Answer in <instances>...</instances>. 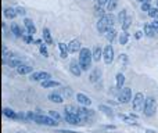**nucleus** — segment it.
Masks as SVG:
<instances>
[{
    "instance_id": "obj_9",
    "label": "nucleus",
    "mask_w": 158,
    "mask_h": 133,
    "mask_svg": "<svg viewBox=\"0 0 158 133\" xmlns=\"http://www.w3.org/2000/svg\"><path fill=\"white\" fill-rule=\"evenodd\" d=\"M96 28H97V32L100 33V35H106V32L110 29L108 24H107L103 18H98L97 24H96ZM112 28H114V27H112Z\"/></svg>"
},
{
    "instance_id": "obj_41",
    "label": "nucleus",
    "mask_w": 158,
    "mask_h": 133,
    "mask_svg": "<svg viewBox=\"0 0 158 133\" xmlns=\"http://www.w3.org/2000/svg\"><path fill=\"white\" fill-rule=\"evenodd\" d=\"M35 115L36 114H33V112H27V121H33L35 119Z\"/></svg>"
},
{
    "instance_id": "obj_22",
    "label": "nucleus",
    "mask_w": 158,
    "mask_h": 133,
    "mask_svg": "<svg viewBox=\"0 0 158 133\" xmlns=\"http://www.w3.org/2000/svg\"><path fill=\"white\" fill-rule=\"evenodd\" d=\"M40 85H42V87H44V89H52V87H58V86H60V82L49 79V81L40 82Z\"/></svg>"
},
{
    "instance_id": "obj_31",
    "label": "nucleus",
    "mask_w": 158,
    "mask_h": 133,
    "mask_svg": "<svg viewBox=\"0 0 158 133\" xmlns=\"http://www.w3.org/2000/svg\"><path fill=\"white\" fill-rule=\"evenodd\" d=\"M94 14H96V17H97V18H101V17L104 15V14H106V11H104V8L103 7H100V6H97L96 4L94 6Z\"/></svg>"
},
{
    "instance_id": "obj_50",
    "label": "nucleus",
    "mask_w": 158,
    "mask_h": 133,
    "mask_svg": "<svg viewBox=\"0 0 158 133\" xmlns=\"http://www.w3.org/2000/svg\"><path fill=\"white\" fill-rule=\"evenodd\" d=\"M147 133H154L153 131H147Z\"/></svg>"
},
{
    "instance_id": "obj_6",
    "label": "nucleus",
    "mask_w": 158,
    "mask_h": 133,
    "mask_svg": "<svg viewBox=\"0 0 158 133\" xmlns=\"http://www.w3.org/2000/svg\"><path fill=\"white\" fill-rule=\"evenodd\" d=\"M118 103L122 104H128L129 101H132V90L131 87H122L118 93Z\"/></svg>"
},
{
    "instance_id": "obj_26",
    "label": "nucleus",
    "mask_w": 158,
    "mask_h": 133,
    "mask_svg": "<svg viewBox=\"0 0 158 133\" xmlns=\"http://www.w3.org/2000/svg\"><path fill=\"white\" fill-rule=\"evenodd\" d=\"M3 114H4V117L10 118V119L17 121V112L14 111V110H11V108H4V110H3Z\"/></svg>"
},
{
    "instance_id": "obj_7",
    "label": "nucleus",
    "mask_w": 158,
    "mask_h": 133,
    "mask_svg": "<svg viewBox=\"0 0 158 133\" xmlns=\"http://www.w3.org/2000/svg\"><path fill=\"white\" fill-rule=\"evenodd\" d=\"M29 79L32 82H43L52 79V75L49 72H44V71H33L29 75Z\"/></svg>"
},
{
    "instance_id": "obj_45",
    "label": "nucleus",
    "mask_w": 158,
    "mask_h": 133,
    "mask_svg": "<svg viewBox=\"0 0 158 133\" xmlns=\"http://www.w3.org/2000/svg\"><path fill=\"white\" fill-rule=\"evenodd\" d=\"M60 56L61 58H67L68 57V52H60Z\"/></svg>"
},
{
    "instance_id": "obj_14",
    "label": "nucleus",
    "mask_w": 158,
    "mask_h": 133,
    "mask_svg": "<svg viewBox=\"0 0 158 133\" xmlns=\"http://www.w3.org/2000/svg\"><path fill=\"white\" fill-rule=\"evenodd\" d=\"M24 25H25V28H27L28 35L35 36V33H36V27L33 25V21H32V19L25 18V19H24Z\"/></svg>"
},
{
    "instance_id": "obj_1",
    "label": "nucleus",
    "mask_w": 158,
    "mask_h": 133,
    "mask_svg": "<svg viewBox=\"0 0 158 133\" xmlns=\"http://www.w3.org/2000/svg\"><path fill=\"white\" fill-rule=\"evenodd\" d=\"M93 57H92V50H89L87 47H82L79 50V57H78V64L82 68V71H89V68L92 67Z\"/></svg>"
},
{
    "instance_id": "obj_48",
    "label": "nucleus",
    "mask_w": 158,
    "mask_h": 133,
    "mask_svg": "<svg viewBox=\"0 0 158 133\" xmlns=\"http://www.w3.org/2000/svg\"><path fill=\"white\" fill-rule=\"evenodd\" d=\"M151 2H153V0H143V3H150V4H151Z\"/></svg>"
},
{
    "instance_id": "obj_29",
    "label": "nucleus",
    "mask_w": 158,
    "mask_h": 133,
    "mask_svg": "<svg viewBox=\"0 0 158 133\" xmlns=\"http://www.w3.org/2000/svg\"><path fill=\"white\" fill-rule=\"evenodd\" d=\"M126 17H128V13H126V10H121L119 13H118V17H117L118 22H119V24H122V22L126 19Z\"/></svg>"
},
{
    "instance_id": "obj_5",
    "label": "nucleus",
    "mask_w": 158,
    "mask_h": 133,
    "mask_svg": "<svg viewBox=\"0 0 158 133\" xmlns=\"http://www.w3.org/2000/svg\"><path fill=\"white\" fill-rule=\"evenodd\" d=\"M144 94L142 92H137L133 96V100H132V110L135 112H140L143 111V106H144Z\"/></svg>"
},
{
    "instance_id": "obj_34",
    "label": "nucleus",
    "mask_w": 158,
    "mask_h": 133,
    "mask_svg": "<svg viewBox=\"0 0 158 133\" xmlns=\"http://www.w3.org/2000/svg\"><path fill=\"white\" fill-rule=\"evenodd\" d=\"M39 52H40V54L43 56V57H49V50L44 46V43H42L40 46H39Z\"/></svg>"
},
{
    "instance_id": "obj_17",
    "label": "nucleus",
    "mask_w": 158,
    "mask_h": 133,
    "mask_svg": "<svg viewBox=\"0 0 158 133\" xmlns=\"http://www.w3.org/2000/svg\"><path fill=\"white\" fill-rule=\"evenodd\" d=\"M47 98H49L52 103H56V104H61L64 101L63 96H61L60 92H52L49 96H47Z\"/></svg>"
},
{
    "instance_id": "obj_15",
    "label": "nucleus",
    "mask_w": 158,
    "mask_h": 133,
    "mask_svg": "<svg viewBox=\"0 0 158 133\" xmlns=\"http://www.w3.org/2000/svg\"><path fill=\"white\" fill-rule=\"evenodd\" d=\"M143 32H144L146 36L148 38H158V31H156L151 24H144V28H143Z\"/></svg>"
},
{
    "instance_id": "obj_8",
    "label": "nucleus",
    "mask_w": 158,
    "mask_h": 133,
    "mask_svg": "<svg viewBox=\"0 0 158 133\" xmlns=\"http://www.w3.org/2000/svg\"><path fill=\"white\" fill-rule=\"evenodd\" d=\"M103 60L107 65H110L114 61V47L111 44H107L103 49Z\"/></svg>"
},
{
    "instance_id": "obj_47",
    "label": "nucleus",
    "mask_w": 158,
    "mask_h": 133,
    "mask_svg": "<svg viewBox=\"0 0 158 133\" xmlns=\"http://www.w3.org/2000/svg\"><path fill=\"white\" fill-rule=\"evenodd\" d=\"M106 129H115V126L114 125H111V126L108 125V126H106Z\"/></svg>"
},
{
    "instance_id": "obj_40",
    "label": "nucleus",
    "mask_w": 158,
    "mask_h": 133,
    "mask_svg": "<svg viewBox=\"0 0 158 133\" xmlns=\"http://www.w3.org/2000/svg\"><path fill=\"white\" fill-rule=\"evenodd\" d=\"M61 92L64 93V94H67V96H71L72 94V90L69 89V87H63V90Z\"/></svg>"
},
{
    "instance_id": "obj_18",
    "label": "nucleus",
    "mask_w": 158,
    "mask_h": 133,
    "mask_svg": "<svg viewBox=\"0 0 158 133\" xmlns=\"http://www.w3.org/2000/svg\"><path fill=\"white\" fill-rule=\"evenodd\" d=\"M25 61H24V58H19V57H17V56H11L10 57V60L7 61V64L10 65L11 68H17V67H19L21 64H24Z\"/></svg>"
},
{
    "instance_id": "obj_37",
    "label": "nucleus",
    "mask_w": 158,
    "mask_h": 133,
    "mask_svg": "<svg viewBox=\"0 0 158 133\" xmlns=\"http://www.w3.org/2000/svg\"><path fill=\"white\" fill-rule=\"evenodd\" d=\"M140 8H142V11H146V13H148V10L151 8V4H150V3H142Z\"/></svg>"
},
{
    "instance_id": "obj_36",
    "label": "nucleus",
    "mask_w": 158,
    "mask_h": 133,
    "mask_svg": "<svg viewBox=\"0 0 158 133\" xmlns=\"http://www.w3.org/2000/svg\"><path fill=\"white\" fill-rule=\"evenodd\" d=\"M15 11H17V15H22V17H24L25 14H27L25 8H24V7H21V6H17V7H15Z\"/></svg>"
},
{
    "instance_id": "obj_30",
    "label": "nucleus",
    "mask_w": 158,
    "mask_h": 133,
    "mask_svg": "<svg viewBox=\"0 0 158 133\" xmlns=\"http://www.w3.org/2000/svg\"><path fill=\"white\" fill-rule=\"evenodd\" d=\"M148 17L153 19H157L158 18V7H151L150 10H148Z\"/></svg>"
},
{
    "instance_id": "obj_24",
    "label": "nucleus",
    "mask_w": 158,
    "mask_h": 133,
    "mask_svg": "<svg viewBox=\"0 0 158 133\" xmlns=\"http://www.w3.org/2000/svg\"><path fill=\"white\" fill-rule=\"evenodd\" d=\"M115 81H117V89L121 90L123 87V85H125V75H123L122 72L117 73V76H115Z\"/></svg>"
},
{
    "instance_id": "obj_25",
    "label": "nucleus",
    "mask_w": 158,
    "mask_h": 133,
    "mask_svg": "<svg viewBox=\"0 0 158 133\" xmlns=\"http://www.w3.org/2000/svg\"><path fill=\"white\" fill-rule=\"evenodd\" d=\"M117 35H118V33H117V31H115L114 28H110V29L106 32V38H107V40H108L110 43H112V42L115 40Z\"/></svg>"
},
{
    "instance_id": "obj_39",
    "label": "nucleus",
    "mask_w": 158,
    "mask_h": 133,
    "mask_svg": "<svg viewBox=\"0 0 158 133\" xmlns=\"http://www.w3.org/2000/svg\"><path fill=\"white\" fill-rule=\"evenodd\" d=\"M58 49H60V52H68V50H67V44L63 43V42L58 43Z\"/></svg>"
},
{
    "instance_id": "obj_19",
    "label": "nucleus",
    "mask_w": 158,
    "mask_h": 133,
    "mask_svg": "<svg viewBox=\"0 0 158 133\" xmlns=\"http://www.w3.org/2000/svg\"><path fill=\"white\" fill-rule=\"evenodd\" d=\"M42 39L44 40V44H53V38H52V33H50L49 28H43V35H42Z\"/></svg>"
},
{
    "instance_id": "obj_44",
    "label": "nucleus",
    "mask_w": 158,
    "mask_h": 133,
    "mask_svg": "<svg viewBox=\"0 0 158 133\" xmlns=\"http://www.w3.org/2000/svg\"><path fill=\"white\" fill-rule=\"evenodd\" d=\"M142 36H143V32H142V31H137V32L135 33V38H136V39H140Z\"/></svg>"
},
{
    "instance_id": "obj_3",
    "label": "nucleus",
    "mask_w": 158,
    "mask_h": 133,
    "mask_svg": "<svg viewBox=\"0 0 158 133\" xmlns=\"http://www.w3.org/2000/svg\"><path fill=\"white\" fill-rule=\"evenodd\" d=\"M64 119L67 121V123H69V125H74V126L82 125V123L85 122V121L82 119V117L79 115L78 108L75 110V111H65V110H64Z\"/></svg>"
},
{
    "instance_id": "obj_20",
    "label": "nucleus",
    "mask_w": 158,
    "mask_h": 133,
    "mask_svg": "<svg viewBox=\"0 0 158 133\" xmlns=\"http://www.w3.org/2000/svg\"><path fill=\"white\" fill-rule=\"evenodd\" d=\"M3 14H4V17L7 19H14L17 17V11L14 7H6L4 11H3Z\"/></svg>"
},
{
    "instance_id": "obj_28",
    "label": "nucleus",
    "mask_w": 158,
    "mask_h": 133,
    "mask_svg": "<svg viewBox=\"0 0 158 133\" xmlns=\"http://www.w3.org/2000/svg\"><path fill=\"white\" fill-rule=\"evenodd\" d=\"M100 75H101L100 69H94L92 73H90V78H89V81L94 83V82H97V81H98V78H100Z\"/></svg>"
},
{
    "instance_id": "obj_23",
    "label": "nucleus",
    "mask_w": 158,
    "mask_h": 133,
    "mask_svg": "<svg viewBox=\"0 0 158 133\" xmlns=\"http://www.w3.org/2000/svg\"><path fill=\"white\" fill-rule=\"evenodd\" d=\"M129 38H131V35H129L128 31H122V33H119V38H118V40H119V44H122V46L128 44Z\"/></svg>"
},
{
    "instance_id": "obj_21",
    "label": "nucleus",
    "mask_w": 158,
    "mask_h": 133,
    "mask_svg": "<svg viewBox=\"0 0 158 133\" xmlns=\"http://www.w3.org/2000/svg\"><path fill=\"white\" fill-rule=\"evenodd\" d=\"M10 29H11V33H13L15 38H22V35H24V33H22V29L19 28V25H17L15 22H13V24L10 25Z\"/></svg>"
},
{
    "instance_id": "obj_2",
    "label": "nucleus",
    "mask_w": 158,
    "mask_h": 133,
    "mask_svg": "<svg viewBox=\"0 0 158 133\" xmlns=\"http://www.w3.org/2000/svg\"><path fill=\"white\" fill-rule=\"evenodd\" d=\"M157 108H158V104H157V98L154 96H147L144 98V106H143V114L144 117L151 118L157 114Z\"/></svg>"
},
{
    "instance_id": "obj_13",
    "label": "nucleus",
    "mask_w": 158,
    "mask_h": 133,
    "mask_svg": "<svg viewBox=\"0 0 158 133\" xmlns=\"http://www.w3.org/2000/svg\"><path fill=\"white\" fill-rule=\"evenodd\" d=\"M69 72H71L75 78H79V76L82 75V72H83V71H82V68L79 67L78 61H72V63L69 64Z\"/></svg>"
},
{
    "instance_id": "obj_43",
    "label": "nucleus",
    "mask_w": 158,
    "mask_h": 133,
    "mask_svg": "<svg viewBox=\"0 0 158 133\" xmlns=\"http://www.w3.org/2000/svg\"><path fill=\"white\" fill-rule=\"evenodd\" d=\"M151 27H153L156 31H158V21H157V19H154V21L151 22Z\"/></svg>"
},
{
    "instance_id": "obj_51",
    "label": "nucleus",
    "mask_w": 158,
    "mask_h": 133,
    "mask_svg": "<svg viewBox=\"0 0 158 133\" xmlns=\"http://www.w3.org/2000/svg\"><path fill=\"white\" fill-rule=\"evenodd\" d=\"M157 7H158V0H157Z\"/></svg>"
},
{
    "instance_id": "obj_52",
    "label": "nucleus",
    "mask_w": 158,
    "mask_h": 133,
    "mask_svg": "<svg viewBox=\"0 0 158 133\" xmlns=\"http://www.w3.org/2000/svg\"><path fill=\"white\" fill-rule=\"evenodd\" d=\"M157 21H158V18H157Z\"/></svg>"
},
{
    "instance_id": "obj_11",
    "label": "nucleus",
    "mask_w": 158,
    "mask_h": 133,
    "mask_svg": "<svg viewBox=\"0 0 158 133\" xmlns=\"http://www.w3.org/2000/svg\"><path fill=\"white\" fill-rule=\"evenodd\" d=\"M17 72L19 73V75H31V73L33 72V67L29 65V64H21L19 67H17Z\"/></svg>"
},
{
    "instance_id": "obj_4",
    "label": "nucleus",
    "mask_w": 158,
    "mask_h": 133,
    "mask_svg": "<svg viewBox=\"0 0 158 133\" xmlns=\"http://www.w3.org/2000/svg\"><path fill=\"white\" fill-rule=\"evenodd\" d=\"M35 121L36 123H39V125H44V126H52V128H56V126L58 125V121L53 119L52 117H49V115H42V114H36L35 115Z\"/></svg>"
},
{
    "instance_id": "obj_16",
    "label": "nucleus",
    "mask_w": 158,
    "mask_h": 133,
    "mask_svg": "<svg viewBox=\"0 0 158 133\" xmlns=\"http://www.w3.org/2000/svg\"><path fill=\"white\" fill-rule=\"evenodd\" d=\"M92 57H93V61H96V63H98L103 58V49L98 44H96L94 49L92 50Z\"/></svg>"
},
{
    "instance_id": "obj_35",
    "label": "nucleus",
    "mask_w": 158,
    "mask_h": 133,
    "mask_svg": "<svg viewBox=\"0 0 158 133\" xmlns=\"http://www.w3.org/2000/svg\"><path fill=\"white\" fill-rule=\"evenodd\" d=\"M49 117H52L53 119H56V121H60L61 119V115L58 114L57 111H53V110H52V111H49Z\"/></svg>"
},
{
    "instance_id": "obj_32",
    "label": "nucleus",
    "mask_w": 158,
    "mask_h": 133,
    "mask_svg": "<svg viewBox=\"0 0 158 133\" xmlns=\"http://www.w3.org/2000/svg\"><path fill=\"white\" fill-rule=\"evenodd\" d=\"M131 25H132V18H131V17H126V19L122 22V24H121V27H122V31H128Z\"/></svg>"
},
{
    "instance_id": "obj_27",
    "label": "nucleus",
    "mask_w": 158,
    "mask_h": 133,
    "mask_svg": "<svg viewBox=\"0 0 158 133\" xmlns=\"http://www.w3.org/2000/svg\"><path fill=\"white\" fill-rule=\"evenodd\" d=\"M117 7H118V0H108L107 4H106V8H107L108 13H112Z\"/></svg>"
},
{
    "instance_id": "obj_42",
    "label": "nucleus",
    "mask_w": 158,
    "mask_h": 133,
    "mask_svg": "<svg viewBox=\"0 0 158 133\" xmlns=\"http://www.w3.org/2000/svg\"><path fill=\"white\" fill-rule=\"evenodd\" d=\"M107 2H108V0H97V2H96V4L100 6V7H103V6L107 4Z\"/></svg>"
},
{
    "instance_id": "obj_33",
    "label": "nucleus",
    "mask_w": 158,
    "mask_h": 133,
    "mask_svg": "<svg viewBox=\"0 0 158 133\" xmlns=\"http://www.w3.org/2000/svg\"><path fill=\"white\" fill-rule=\"evenodd\" d=\"M100 110L107 115V117H112V115H114V114H112V110L110 108V107L104 106V104H101V106H100Z\"/></svg>"
},
{
    "instance_id": "obj_49",
    "label": "nucleus",
    "mask_w": 158,
    "mask_h": 133,
    "mask_svg": "<svg viewBox=\"0 0 158 133\" xmlns=\"http://www.w3.org/2000/svg\"><path fill=\"white\" fill-rule=\"evenodd\" d=\"M137 2H139V3H140V4H142V3H143V0H137Z\"/></svg>"
},
{
    "instance_id": "obj_12",
    "label": "nucleus",
    "mask_w": 158,
    "mask_h": 133,
    "mask_svg": "<svg viewBox=\"0 0 158 133\" xmlns=\"http://www.w3.org/2000/svg\"><path fill=\"white\" fill-rule=\"evenodd\" d=\"M77 100L81 106L83 107H89L92 104V100H90L89 96H86L85 93H77Z\"/></svg>"
},
{
    "instance_id": "obj_38",
    "label": "nucleus",
    "mask_w": 158,
    "mask_h": 133,
    "mask_svg": "<svg viewBox=\"0 0 158 133\" xmlns=\"http://www.w3.org/2000/svg\"><path fill=\"white\" fill-rule=\"evenodd\" d=\"M22 39L27 43H33V36H31V35H22Z\"/></svg>"
},
{
    "instance_id": "obj_10",
    "label": "nucleus",
    "mask_w": 158,
    "mask_h": 133,
    "mask_svg": "<svg viewBox=\"0 0 158 133\" xmlns=\"http://www.w3.org/2000/svg\"><path fill=\"white\" fill-rule=\"evenodd\" d=\"M81 42L78 40V39H74V40H71L68 44H67V50H68V53H79V50H81Z\"/></svg>"
},
{
    "instance_id": "obj_46",
    "label": "nucleus",
    "mask_w": 158,
    "mask_h": 133,
    "mask_svg": "<svg viewBox=\"0 0 158 133\" xmlns=\"http://www.w3.org/2000/svg\"><path fill=\"white\" fill-rule=\"evenodd\" d=\"M58 133H78V132H74V131H58Z\"/></svg>"
}]
</instances>
